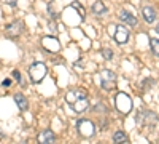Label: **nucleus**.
Wrapping results in <instances>:
<instances>
[{
  "label": "nucleus",
  "instance_id": "nucleus-1",
  "mask_svg": "<svg viewBox=\"0 0 159 144\" xmlns=\"http://www.w3.org/2000/svg\"><path fill=\"white\" fill-rule=\"evenodd\" d=\"M48 72V67L45 66L43 62H34L32 66L29 67V75H30V80L34 83H40L45 78Z\"/></svg>",
  "mask_w": 159,
  "mask_h": 144
},
{
  "label": "nucleus",
  "instance_id": "nucleus-2",
  "mask_svg": "<svg viewBox=\"0 0 159 144\" xmlns=\"http://www.w3.org/2000/svg\"><path fill=\"white\" fill-rule=\"evenodd\" d=\"M78 130H80V135L84 136V138H91L92 135L96 133L94 123H92L91 120H86V119H83V120L78 122Z\"/></svg>",
  "mask_w": 159,
  "mask_h": 144
},
{
  "label": "nucleus",
  "instance_id": "nucleus-3",
  "mask_svg": "<svg viewBox=\"0 0 159 144\" xmlns=\"http://www.w3.org/2000/svg\"><path fill=\"white\" fill-rule=\"evenodd\" d=\"M116 107H118V111L119 112H123V114H127L129 111H130V99H129V96L127 95H124V93H119L118 96H116Z\"/></svg>",
  "mask_w": 159,
  "mask_h": 144
},
{
  "label": "nucleus",
  "instance_id": "nucleus-4",
  "mask_svg": "<svg viewBox=\"0 0 159 144\" xmlns=\"http://www.w3.org/2000/svg\"><path fill=\"white\" fill-rule=\"evenodd\" d=\"M115 40H116L119 45H124V43L129 40V31L124 27V26H118V27H116V32H115Z\"/></svg>",
  "mask_w": 159,
  "mask_h": 144
},
{
  "label": "nucleus",
  "instance_id": "nucleus-5",
  "mask_svg": "<svg viewBox=\"0 0 159 144\" xmlns=\"http://www.w3.org/2000/svg\"><path fill=\"white\" fill-rule=\"evenodd\" d=\"M43 47H45L48 51H51V53H57V51L61 50L59 42L56 40V38H52V37H45V38H43Z\"/></svg>",
  "mask_w": 159,
  "mask_h": 144
},
{
  "label": "nucleus",
  "instance_id": "nucleus-6",
  "mask_svg": "<svg viewBox=\"0 0 159 144\" xmlns=\"http://www.w3.org/2000/svg\"><path fill=\"white\" fill-rule=\"evenodd\" d=\"M54 139H56V135L51 130H43L38 135V142H43V144H51V142H54Z\"/></svg>",
  "mask_w": 159,
  "mask_h": 144
},
{
  "label": "nucleus",
  "instance_id": "nucleus-7",
  "mask_svg": "<svg viewBox=\"0 0 159 144\" xmlns=\"http://www.w3.org/2000/svg\"><path fill=\"white\" fill-rule=\"evenodd\" d=\"M118 16H119V19L124 21V22H127L129 26H137V18H135L134 15H132V13L126 11V10H121Z\"/></svg>",
  "mask_w": 159,
  "mask_h": 144
},
{
  "label": "nucleus",
  "instance_id": "nucleus-8",
  "mask_svg": "<svg viewBox=\"0 0 159 144\" xmlns=\"http://www.w3.org/2000/svg\"><path fill=\"white\" fill-rule=\"evenodd\" d=\"M21 27H22V24H21L19 21H15V22H11L8 27H7L5 34H7L8 37H16V35L21 34Z\"/></svg>",
  "mask_w": 159,
  "mask_h": 144
},
{
  "label": "nucleus",
  "instance_id": "nucleus-9",
  "mask_svg": "<svg viewBox=\"0 0 159 144\" xmlns=\"http://www.w3.org/2000/svg\"><path fill=\"white\" fill-rule=\"evenodd\" d=\"M88 106H89V102H88V99H86V96L84 98H80V99H76L73 104H72V107H73V111L75 112H83V111H86L88 109Z\"/></svg>",
  "mask_w": 159,
  "mask_h": 144
},
{
  "label": "nucleus",
  "instance_id": "nucleus-10",
  "mask_svg": "<svg viewBox=\"0 0 159 144\" xmlns=\"http://www.w3.org/2000/svg\"><path fill=\"white\" fill-rule=\"evenodd\" d=\"M84 96H86V91L84 90H73V91H70V93L67 95V98H65V99H67L70 104H73L76 99L84 98Z\"/></svg>",
  "mask_w": 159,
  "mask_h": 144
},
{
  "label": "nucleus",
  "instance_id": "nucleus-11",
  "mask_svg": "<svg viewBox=\"0 0 159 144\" xmlns=\"http://www.w3.org/2000/svg\"><path fill=\"white\" fill-rule=\"evenodd\" d=\"M142 13H143V19L147 22H154L156 21V11L151 7H145Z\"/></svg>",
  "mask_w": 159,
  "mask_h": 144
},
{
  "label": "nucleus",
  "instance_id": "nucleus-12",
  "mask_svg": "<svg viewBox=\"0 0 159 144\" xmlns=\"http://www.w3.org/2000/svg\"><path fill=\"white\" fill-rule=\"evenodd\" d=\"M15 102H16V106H18L21 111H27V107H29L27 99H25L24 95H21V93H16V95H15Z\"/></svg>",
  "mask_w": 159,
  "mask_h": 144
},
{
  "label": "nucleus",
  "instance_id": "nucleus-13",
  "mask_svg": "<svg viewBox=\"0 0 159 144\" xmlns=\"http://www.w3.org/2000/svg\"><path fill=\"white\" fill-rule=\"evenodd\" d=\"M92 11H94V15H99L100 16V15H105V13L108 11V8L103 5V2H100V0H99V2H96L94 5H92Z\"/></svg>",
  "mask_w": 159,
  "mask_h": 144
},
{
  "label": "nucleus",
  "instance_id": "nucleus-14",
  "mask_svg": "<svg viewBox=\"0 0 159 144\" xmlns=\"http://www.w3.org/2000/svg\"><path fill=\"white\" fill-rule=\"evenodd\" d=\"M113 141H115V142H126V141H127V136H126L124 132H116V133L113 135Z\"/></svg>",
  "mask_w": 159,
  "mask_h": 144
},
{
  "label": "nucleus",
  "instance_id": "nucleus-15",
  "mask_svg": "<svg viewBox=\"0 0 159 144\" xmlns=\"http://www.w3.org/2000/svg\"><path fill=\"white\" fill-rule=\"evenodd\" d=\"M150 45H151V50L156 56H159V38H150Z\"/></svg>",
  "mask_w": 159,
  "mask_h": 144
},
{
  "label": "nucleus",
  "instance_id": "nucleus-16",
  "mask_svg": "<svg viewBox=\"0 0 159 144\" xmlns=\"http://www.w3.org/2000/svg\"><path fill=\"white\" fill-rule=\"evenodd\" d=\"M102 53H103V58H105V59H111V56H113V51H111L110 48H103Z\"/></svg>",
  "mask_w": 159,
  "mask_h": 144
},
{
  "label": "nucleus",
  "instance_id": "nucleus-17",
  "mask_svg": "<svg viewBox=\"0 0 159 144\" xmlns=\"http://www.w3.org/2000/svg\"><path fill=\"white\" fill-rule=\"evenodd\" d=\"M102 77L103 78H108V80H115V74L113 72H108V71H103L102 72Z\"/></svg>",
  "mask_w": 159,
  "mask_h": 144
},
{
  "label": "nucleus",
  "instance_id": "nucleus-18",
  "mask_svg": "<svg viewBox=\"0 0 159 144\" xmlns=\"http://www.w3.org/2000/svg\"><path fill=\"white\" fill-rule=\"evenodd\" d=\"M73 7H75V8L80 11V16H81V18H84V8H81V7H80V3H76V2L73 3Z\"/></svg>",
  "mask_w": 159,
  "mask_h": 144
},
{
  "label": "nucleus",
  "instance_id": "nucleus-19",
  "mask_svg": "<svg viewBox=\"0 0 159 144\" xmlns=\"http://www.w3.org/2000/svg\"><path fill=\"white\" fill-rule=\"evenodd\" d=\"M13 77H16V80L21 82V74H19L18 71H13Z\"/></svg>",
  "mask_w": 159,
  "mask_h": 144
},
{
  "label": "nucleus",
  "instance_id": "nucleus-20",
  "mask_svg": "<svg viewBox=\"0 0 159 144\" xmlns=\"http://www.w3.org/2000/svg\"><path fill=\"white\" fill-rule=\"evenodd\" d=\"M2 85H3V87H10V85H11V80H8V78H7V80L2 82Z\"/></svg>",
  "mask_w": 159,
  "mask_h": 144
},
{
  "label": "nucleus",
  "instance_id": "nucleus-21",
  "mask_svg": "<svg viewBox=\"0 0 159 144\" xmlns=\"http://www.w3.org/2000/svg\"><path fill=\"white\" fill-rule=\"evenodd\" d=\"M7 2H8L10 5H13V7H15V5H16V2H18V0H7Z\"/></svg>",
  "mask_w": 159,
  "mask_h": 144
},
{
  "label": "nucleus",
  "instance_id": "nucleus-22",
  "mask_svg": "<svg viewBox=\"0 0 159 144\" xmlns=\"http://www.w3.org/2000/svg\"><path fill=\"white\" fill-rule=\"evenodd\" d=\"M156 31H157V34H159V24H157V27H156Z\"/></svg>",
  "mask_w": 159,
  "mask_h": 144
}]
</instances>
